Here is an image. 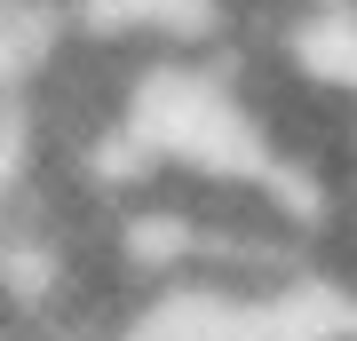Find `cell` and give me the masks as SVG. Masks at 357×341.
I'll return each instance as SVG.
<instances>
[]
</instances>
